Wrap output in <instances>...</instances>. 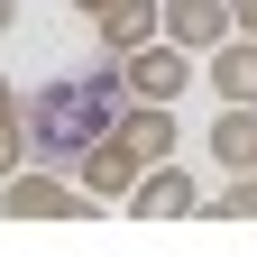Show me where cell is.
Here are the masks:
<instances>
[{
	"mask_svg": "<svg viewBox=\"0 0 257 257\" xmlns=\"http://www.w3.org/2000/svg\"><path fill=\"white\" fill-rule=\"evenodd\" d=\"M230 19H239V37H257V0H230Z\"/></svg>",
	"mask_w": 257,
	"mask_h": 257,
	"instance_id": "12",
	"label": "cell"
},
{
	"mask_svg": "<svg viewBox=\"0 0 257 257\" xmlns=\"http://www.w3.org/2000/svg\"><path fill=\"white\" fill-rule=\"evenodd\" d=\"M101 202L64 175V166H19L10 184H0V220H92Z\"/></svg>",
	"mask_w": 257,
	"mask_h": 257,
	"instance_id": "1",
	"label": "cell"
},
{
	"mask_svg": "<svg viewBox=\"0 0 257 257\" xmlns=\"http://www.w3.org/2000/svg\"><path fill=\"white\" fill-rule=\"evenodd\" d=\"M202 220H257V175H230V184L202 202Z\"/></svg>",
	"mask_w": 257,
	"mask_h": 257,
	"instance_id": "10",
	"label": "cell"
},
{
	"mask_svg": "<svg viewBox=\"0 0 257 257\" xmlns=\"http://www.w3.org/2000/svg\"><path fill=\"white\" fill-rule=\"evenodd\" d=\"M166 37L193 46V55H211L220 37H239V19H230V0H166Z\"/></svg>",
	"mask_w": 257,
	"mask_h": 257,
	"instance_id": "6",
	"label": "cell"
},
{
	"mask_svg": "<svg viewBox=\"0 0 257 257\" xmlns=\"http://www.w3.org/2000/svg\"><path fill=\"white\" fill-rule=\"evenodd\" d=\"M202 74H211L220 101H257V37H220V46L202 55Z\"/></svg>",
	"mask_w": 257,
	"mask_h": 257,
	"instance_id": "9",
	"label": "cell"
},
{
	"mask_svg": "<svg viewBox=\"0 0 257 257\" xmlns=\"http://www.w3.org/2000/svg\"><path fill=\"white\" fill-rule=\"evenodd\" d=\"M119 138L147 156V166H166V156L184 147V128H175V101H128L119 110Z\"/></svg>",
	"mask_w": 257,
	"mask_h": 257,
	"instance_id": "8",
	"label": "cell"
},
{
	"mask_svg": "<svg viewBox=\"0 0 257 257\" xmlns=\"http://www.w3.org/2000/svg\"><path fill=\"white\" fill-rule=\"evenodd\" d=\"M19 166H37V156H28V119L10 110V119H0V184H10Z\"/></svg>",
	"mask_w": 257,
	"mask_h": 257,
	"instance_id": "11",
	"label": "cell"
},
{
	"mask_svg": "<svg viewBox=\"0 0 257 257\" xmlns=\"http://www.w3.org/2000/svg\"><path fill=\"white\" fill-rule=\"evenodd\" d=\"M10 28H19V0H0V37H10Z\"/></svg>",
	"mask_w": 257,
	"mask_h": 257,
	"instance_id": "13",
	"label": "cell"
},
{
	"mask_svg": "<svg viewBox=\"0 0 257 257\" xmlns=\"http://www.w3.org/2000/svg\"><path fill=\"white\" fill-rule=\"evenodd\" d=\"M138 175H147V156L128 147L119 128H110V138H92V147L74 156V184L92 193V202H128V184H138Z\"/></svg>",
	"mask_w": 257,
	"mask_h": 257,
	"instance_id": "4",
	"label": "cell"
},
{
	"mask_svg": "<svg viewBox=\"0 0 257 257\" xmlns=\"http://www.w3.org/2000/svg\"><path fill=\"white\" fill-rule=\"evenodd\" d=\"M10 110H19V92H10V83H0V119H10Z\"/></svg>",
	"mask_w": 257,
	"mask_h": 257,
	"instance_id": "15",
	"label": "cell"
},
{
	"mask_svg": "<svg viewBox=\"0 0 257 257\" xmlns=\"http://www.w3.org/2000/svg\"><path fill=\"white\" fill-rule=\"evenodd\" d=\"M74 10H83V19H101V10H110V0H74Z\"/></svg>",
	"mask_w": 257,
	"mask_h": 257,
	"instance_id": "14",
	"label": "cell"
},
{
	"mask_svg": "<svg viewBox=\"0 0 257 257\" xmlns=\"http://www.w3.org/2000/svg\"><path fill=\"white\" fill-rule=\"evenodd\" d=\"M119 211H128V220H193V211H202V184H193V166L166 156V166H147L138 184H128Z\"/></svg>",
	"mask_w": 257,
	"mask_h": 257,
	"instance_id": "3",
	"label": "cell"
},
{
	"mask_svg": "<svg viewBox=\"0 0 257 257\" xmlns=\"http://www.w3.org/2000/svg\"><path fill=\"white\" fill-rule=\"evenodd\" d=\"M119 64H128V101H184L202 55H193V46H175V37H147L138 55H119Z\"/></svg>",
	"mask_w": 257,
	"mask_h": 257,
	"instance_id": "2",
	"label": "cell"
},
{
	"mask_svg": "<svg viewBox=\"0 0 257 257\" xmlns=\"http://www.w3.org/2000/svg\"><path fill=\"white\" fill-rule=\"evenodd\" d=\"M211 166L220 175H257V101H220V119H211Z\"/></svg>",
	"mask_w": 257,
	"mask_h": 257,
	"instance_id": "7",
	"label": "cell"
},
{
	"mask_svg": "<svg viewBox=\"0 0 257 257\" xmlns=\"http://www.w3.org/2000/svg\"><path fill=\"white\" fill-rule=\"evenodd\" d=\"M92 37H101V55H138L147 37H166V0H110L92 19Z\"/></svg>",
	"mask_w": 257,
	"mask_h": 257,
	"instance_id": "5",
	"label": "cell"
}]
</instances>
